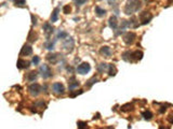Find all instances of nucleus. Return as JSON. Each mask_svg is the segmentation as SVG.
<instances>
[{"instance_id": "nucleus-19", "label": "nucleus", "mask_w": 173, "mask_h": 129, "mask_svg": "<svg viewBox=\"0 0 173 129\" xmlns=\"http://www.w3.org/2000/svg\"><path fill=\"white\" fill-rule=\"evenodd\" d=\"M59 8H55L52 15H51V22H52V23H54V22H56V21L59 19Z\"/></svg>"}, {"instance_id": "nucleus-23", "label": "nucleus", "mask_w": 173, "mask_h": 129, "mask_svg": "<svg viewBox=\"0 0 173 129\" xmlns=\"http://www.w3.org/2000/svg\"><path fill=\"white\" fill-rule=\"evenodd\" d=\"M106 69H107V64L102 62V64H100L99 66H98V71L100 73H104V72L106 71Z\"/></svg>"}, {"instance_id": "nucleus-9", "label": "nucleus", "mask_w": 173, "mask_h": 129, "mask_svg": "<svg viewBox=\"0 0 173 129\" xmlns=\"http://www.w3.org/2000/svg\"><path fill=\"white\" fill-rule=\"evenodd\" d=\"M135 38H136V34L132 32V31H130V32H127L124 36V41L126 44H132L134 42Z\"/></svg>"}, {"instance_id": "nucleus-4", "label": "nucleus", "mask_w": 173, "mask_h": 129, "mask_svg": "<svg viewBox=\"0 0 173 129\" xmlns=\"http://www.w3.org/2000/svg\"><path fill=\"white\" fill-rule=\"evenodd\" d=\"M152 19H153V15L150 14L149 12H147V11H144L140 15V21L142 22V25L148 24L149 22L152 21Z\"/></svg>"}, {"instance_id": "nucleus-18", "label": "nucleus", "mask_w": 173, "mask_h": 129, "mask_svg": "<svg viewBox=\"0 0 173 129\" xmlns=\"http://www.w3.org/2000/svg\"><path fill=\"white\" fill-rule=\"evenodd\" d=\"M142 116H143V118L144 120H150L152 118H153V113L150 112V111L148 110H146V111H144V112H142Z\"/></svg>"}, {"instance_id": "nucleus-28", "label": "nucleus", "mask_w": 173, "mask_h": 129, "mask_svg": "<svg viewBox=\"0 0 173 129\" xmlns=\"http://www.w3.org/2000/svg\"><path fill=\"white\" fill-rule=\"evenodd\" d=\"M87 125L88 124H87L85 122H78V123H77V127L79 129H83L87 127Z\"/></svg>"}, {"instance_id": "nucleus-34", "label": "nucleus", "mask_w": 173, "mask_h": 129, "mask_svg": "<svg viewBox=\"0 0 173 129\" xmlns=\"http://www.w3.org/2000/svg\"><path fill=\"white\" fill-rule=\"evenodd\" d=\"M31 21H33V24H34V25L37 24V19L35 17L34 15H31Z\"/></svg>"}, {"instance_id": "nucleus-26", "label": "nucleus", "mask_w": 173, "mask_h": 129, "mask_svg": "<svg viewBox=\"0 0 173 129\" xmlns=\"http://www.w3.org/2000/svg\"><path fill=\"white\" fill-rule=\"evenodd\" d=\"M99 81V80H98V77H92V79H90L89 81L87 82V83H85V86H87V87H91V86L93 85L94 83H96V82Z\"/></svg>"}, {"instance_id": "nucleus-22", "label": "nucleus", "mask_w": 173, "mask_h": 129, "mask_svg": "<svg viewBox=\"0 0 173 129\" xmlns=\"http://www.w3.org/2000/svg\"><path fill=\"white\" fill-rule=\"evenodd\" d=\"M36 40H37V34L31 29L29 34H28V41H29V42H35Z\"/></svg>"}, {"instance_id": "nucleus-15", "label": "nucleus", "mask_w": 173, "mask_h": 129, "mask_svg": "<svg viewBox=\"0 0 173 129\" xmlns=\"http://www.w3.org/2000/svg\"><path fill=\"white\" fill-rule=\"evenodd\" d=\"M16 66H17L19 69H25V68L29 67V62L24 60V59H22V58H20V59L17 60V62H16Z\"/></svg>"}, {"instance_id": "nucleus-6", "label": "nucleus", "mask_w": 173, "mask_h": 129, "mask_svg": "<svg viewBox=\"0 0 173 129\" xmlns=\"http://www.w3.org/2000/svg\"><path fill=\"white\" fill-rule=\"evenodd\" d=\"M74 40L71 38H65V40L63 41V48L66 50L67 52H71L74 50Z\"/></svg>"}, {"instance_id": "nucleus-25", "label": "nucleus", "mask_w": 173, "mask_h": 129, "mask_svg": "<svg viewBox=\"0 0 173 129\" xmlns=\"http://www.w3.org/2000/svg\"><path fill=\"white\" fill-rule=\"evenodd\" d=\"M131 110H133V105L131 103H128V105H124L121 107V111H124V112H128V111Z\"/></svg>"}, {"instance_id": "nucleus-2", "label": "nucleus", "mask_w": 173, "mask_h": 129, "mask_svg": "<svg viewBox=\"0 0 173 129\" xmlns=\"http://www.w3.org/2000/svg\"><path fill=\"white\" fill-rule=\"evenodd\" d=\"M28 91H29V94L31 96H38L41 93V86L39 84H37V83H34V84H31V85L28 86Z\"/></svg>"}, {"instance_id": "nucleus-13", "label": "nucleus", "mask_w": 173, "mask_h": 129, "mask_svg": "<svg viewBox=\"0 0 173 129\" xmlns=\"http://www.w3.org/2000/svg\"><path fill=\"white\" fill-rule=\"evenodd\" d=\"M108 25L109 27L112 29H116L117 28V26H118V21H117V17L113 15V16H110L108 19Z\"/></svg>"}, {"instance_id": "nucleus-8", "label": "nucleus", "mask_w": 173, "mask_h": 129, "mask_svg": "<svg viewBox=\"0 0 173 129\" xmlns=\"http://www.w3.org/2000/svg\"><path fill=\"white\" fill-rule=\"evenodd\" d=\"M142 58H143V52L142 51H134V52L130 53V60L131 62H138V60H141Z\"/></svg>"}, {"instance_id": "nucleus-14", "label": "nucleus", "mask_w": 173, "mask_h": 129, "mask_svg": "<svg viewBox=\"0 0 173 129\" xmlns=\"http://www.w3.org/2000/svg\"><path fill=\"white\" fill-rule=\"evenodd\" d=\"M57 58H59L57 54H51V53L45 56V59L49 62H51V64H56L57 62Z\"/></svg>"}, {"instance_id": "nucleus-24", "label": "nucleus", "mask_w": 173, "mask_h": 129, "mask_svg": "<svg viewBox=\"0 0 173 129\" xmlns=\"http://www.w3.org/2000/svg\"><path fill=\"white\" fill-rule=\"evenodd\" d=\"M45 48H47V50H50V51H52V50L54 48V42H52V41L48 40V41L45 43Z\"/></svg>"}, {"instance_id": "nucleus-35", "label": "nucleus", "mask_w": 173, "mask_h": 129, "mask_svg": "<svg viewBox=\"0 0 173 129\" xmlns=\"http://www.w3.org/2000/svg\"><path fill=\"white\" fill-rule=\"evenodd\" d=\"M168 120H169V123H170V124H173V120H172V113H171V114L169 115Z\"/></svg>"}, {"instance_id": "nucleus-33", "label": "nucleus", "mask_w": 173, "mask_h": 129, "mask_svg": "<svg viewBox=\"0 0 173 129\" xmlns=\"http://www.w3.org/2000/svg\"><path fill=\"white\" fill-rule=\"evenodd\" d=\"M82 93H83V91H75V93H71V94H70V97H76V96L77 95H80V94H82Z\"/></svg>"}, {"instance_id": "nucleus-10", "label": "nucleus", "mask_w": 173, "mask_h": 129, "mask_svg": "<svg viewBox=\"0 0 173 129\" xmlns=\"http://www.w3.org/2000/svg\"><path fill=\"white\" fill-rule=\"evenodd\" d=\"M31 53H33V48L28 44H25L21 50L20 55L21 56H28V55H31Z\"/></svg>"}, {"instance_id": "nucleus-1", "label": "nucleus", "mask_w": 173, "mask_h": 129, "mask_svg": "<svg viewBox=\"0 0 173 129\" xmlns=\"http://www.w3.org/2000/svg\"><path fill=\"white\" fill-rule=\"evenodd\" d=\"M142 8L141 0H127V5L124 7V13L127 15L133 14Z\"/></svg>"}, {"instance_id": "nucleus-5", "label": "nucleus", "mask_w": 173, "mask_h": 129, "mask_svg": "<svg viewBox=\"0 0 173 129\" xmlns=\"http://www.w3.org/2000/svg\"><path fill=\"white\" fill-rule=\"evenodd\" d=\"M90 70H91V66L88 62H82V64H80L79 66L77 67V72L79 74H87Z\"/></svg>"}, {"instance_id": "nucleus-3", "label": "nucleus", "mask_w": 173, "mask_h": 129, "mask_svg": "<svg viewBox=\"0 0 173 129\" xmlns=\"http://www.w3.org/2000/svg\"><path fill=\"white\" fill-rule=\"evenodd\" d=\"M39 70L43 79H49V77H52V71H51V69L48 65H42Z\"/></svg>"}, {"instance_id": "nucleus-31", "label": "nucleus", "mask_w": 173, "mask_h": 129, "mask_svg": "<svg viewBox=\"0 0 173 129\" xmlns=\"http://www.w3.org/2000/svg\"><path fill=\"white\" fill-rule=\"evenodd\" d=\"M40 62V58L38 56H34L33 57V64H34L35 66H37V65H39Z\"/></svg>"}, {"instance_id": "nucleus-11", "label": "nucleus", "mask_w": 173, "mask_h": 129, "mask_svg": "<svg viewBox=\"0 0 173 129\" xmlns=\"http://www.w3.org/2000/svg\"><path fill=\"white\" fill-rule=\"evenodd\" d=\"M78 85H79V81H77L75 77H71L68 80V88H69V91H73V89H74V88H76V87H77Z\"/></svg>"}, {"instance_id": "nucleus-29", "label": "nucleus", "mask_w": 173, "mask_h": 129, "mask_svg": "<svg viewBox=\"0 0 173 129\" xmlns=\"http://www.w3.org/2000/svg\"><path fill=\"white\" fill-rule=\"evenodd\" d=\"M70 11H71V9H70L69 5H65L64 8H63V13H64V14H69Z\"/></svg>"}, {"instance_id": "nucleus-32", "label": "nucleus", "mask_w": 173, "mask_h": 129, "mask_svg": "<svg viewBox=\"0 0 173 129\" xmlns=\"http://www.w3.org/2000/svg\"><path fill=\"white\" fill-rule=\"evenodd\" d=\"M74 2L77 5H83L84 2H87V0H74Z\"/></svg>"}, {"instance_id": "nucleus-20", "label": "nucleus", "mask_w": 173, "mask_h": 129, "mask_svg": "<svg viewBox=\"0 0 173 129\" xmlns=\"http://www.w3.org/2000/svg\"><path fill=\"white\" fill-rule=\"evenodd\" d=\"M36 79H37V72L36 71H30L26 77V80L29 82H34Z\"/></svg>"}, {"instance_id": "nucleus-30", "label": "nucleus", "mask_w": 173, "mask_h": 129, "mask_svg": "<svg viewBox=\"0 0 173 129\" xmlns=\"http://www.w3.org/2000/svg\"><path fill=\"white\" fill-rule=\"evenodd\" d=\"M14 1V3L16 5H19V7H23L25 5V0H13Z\"/></svg>"}, {"instance_id": "nucleus-7", "label": "nucleus", "mask_w": 173, "mask_h": 129, "mask_svg": "<svg viewBox=\"0 0 173 129\" xmlns=\"http://www.w3.org/2000/svg\"><path fill=\"white\" fill-rule=\"evenodd\" d=\"M52 89H53V93H55L56 95H62L65 93V87L62 83H54L52 85Z\"/></svg>"}, {"instance_id": "nucleus-12", "label": "nucleus", "mask_w": 173, "mask_h": 129, "mask_svg": "<svg viewBox=\"0 0 173 129\" xmlns=\"http://www.w3.org/2000/svg\"><path fill=\"white\" fill-rule=\"evenodd\" d=\"M100 53H101V55L104 56V57H110V55H112V50L109 46H102L101 50H100Z\"/></svg>"}, {"instance_id": "nucleus-27", "label": "nucleus", "mask_w": 173, "mask_h": 129, "mask_svg": "<svg viewBox=\"0 0 173 129\" xmlns=\"http://www.w3.org/2000/svg\"><path fill=\"white\" fill-rule=\"evenodd\" d=\"M68 37V34L67 32H64V31H59V34H57V38H61V39H65Z\"/></svg>"}, {"instance_id": "nucleus-36", "label": "nucleus", "mask_w": 173, "mask_h": 129, "mask_svg": "<svg viewBox=\"0 0 173 129\" xmlns=\"http://www.w3.org/2000/svg\"><path fill=\"white\" fill-rule=\"evenodd\" d=\"M164 111H166V107H161V109L159 110V112H160V113H163Z\"/></svg>"}, {"instance_id": "nucleus-16", "label": "nucleus", "mask_w": 173, "mask_h": 129, "mask_svg": "<svg viewBox=\"0 0 173 129\" xmlns=\"http://www.w3.org/2000/svg\"><path fill=\"white\" fill-rule=\"evenodd\" d=\"M43 30H45V34H47V37H50L52 32H53V27H52V25H50L49 23H45L43 25Z\"/></svg>"}, {"instance_id": "nucleus-17", "label": "nucleus", "mask_w": 173, "mask_h": 129, "mask_svg": "<svg viewBox=\"0 0 173 129\" xmlns=\"http://www.w3.org/2000/svg\"><path fill=\"white\" fill-rule=\"evenodd\" d=\"M108 68V75L109 77H115L116 75V73H117V68L115 67V65H108L107 66Z\"/></svg>"}, {"instance_id": "nucleus-21", "label": "nucleus", "mask_w": 173, "mask_h": 129, "mask_svg": "<svg viewBox=\"0 0 173 129\" xmlns=\"http://www.w3.org/2000/svg\"><path fill=\"white\" fill-rule=\"evenodd\" d=\"M95 13H96L98 16L102 17V16H104V15L106 14V10L102 9L101 7H95Z\"/></svg>"}]
</instances>
